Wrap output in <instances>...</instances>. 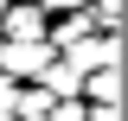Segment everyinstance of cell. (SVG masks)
Masks as SVG:
<instances>
[{"label": "cell", "mask_w": 128, "mask_h": 121, "mask_svg": "<svg viewBox=\"0 0 128 121\" xmlns=\"http://www.w3.org/2000/svg\"><path fill=\"white\" fill-rule=\"evenodd\" d=\"M51 58H58L51 38H0V76H13V83H32Z\"/></svg>", "instance_id": "1"}, {"label": "cell", "mask_w": 128, "mask_h": 121, "mask_svg": "<svg viewBox=\"0 0 128 121\" xmlns=\"http://www.w3.org/2000/svg\"><path fill=\"white\" fill-rule=\"evenodd\" d=\"M58 58L70 64L77 76H83V70H96V64H115V58H122V32H83L77 45H64Z\"/></svg>", "instance_id": "2"}, {"label": "cell", "mask_w": 128, "mask_h": 121, "mask_svg": "<svg viewBox=\"0 0 128 121\" xmlns=\"http://www.w3.org/2000/svg\"><path fill=\"white\" fill-rule=\"evenodd\" d=\"M45 6H32V0H6V13H0V38H45Z\"/></svg>", "instance_id": "3"}, {"label": "cell", "mask_w": 128, "mask_h": 121, "mask_svg": "<svg viewBox=\"0 0 128 121\" xmlns=\"http://www.w3.org/2000/svg\"><path fill=\"white\" fill-rule=\"evenodd\" d=\"M83 102H115L122 96V64H96V70H83Z\"/></svg>", "instance_id": "4"}, {"label": "cell", "mask_w": 128, "mask_h": 121, "mask_svg": "<svg viewBox=\"0 0 128 121\" xmlns=\"http://www.w3.org/2000/svg\"><path fill=\"white\" fill-rule=\"evenodd\" d=\"M32 83H45V89H51V96H77V89H83V76H77V70H70V64H64V58H51V64H45V70L32 76Z\"/></svg>", "instance_id": "5"}, {"label": "cell", "mask_w": 128, "mask_h": 121, "mask_svg": "<svg viewBox=\"0 0 128 121\" xmlns=\"http://www.w3.org/2000/svg\"><path fill=\"white\" fill-rule=\"evenodd\" d=\"M51 102H58V96H51L45 83H19V102H13V115H19V121H38Z\"/></svg>", "instance_id": "6"}, {"label": "cell", "mask_w": 128, "mask_h": 121, "mask_svg": "<svg viewBox=\"0 0 128 121\" xmlns=\"http://www.w3.org/2000/svg\"><path fill=\"white\" fill-rule=\"evenodd\" d=\"M38 121H83V96H58V102H51Z\"/></svg>", "instance_id": "7"}, {"label": "cell", "mask_w": 128, "mask_h": 121, "mask_svg": "<svg viewBox=\"0 0 128 121\" xmlns=\"http://www.w3.org/2000/svg\"><path fill=\"white\" fill-rule=\"evenodd\" d=\"M38 6H45V13H64V6H77V0H38Z\"/></svg>", "instance_id": "8"}, {"label": "cell", "mask_w": 128, "mask_h": 121, "mask_svg": "<svg viewBox=\"0 0 128 121\" xmlns=\"http://www.w3.org/2000/svg\"><path fill=\"white\" fill-rule=\"evenodd\" d=\"M0 13H6V0H0Z\"/></svg>", "instance_id": "9"}]
</instances>
